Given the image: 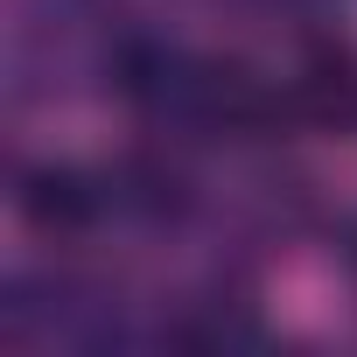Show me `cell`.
<instances>
[{
  "label": "cell",
  "instance_id": "obj_1",
  "mask_svg": "<svg viewBox=\"0 0 357 357\" xmlns=\"http://www.w3.org/2000/svg\"><path fill=\"white\" fill-rule=\"evenodd\" d=\"M22 218L36 238H84L105 218V190L70 161H43L22 175Z\"/></svg>",
  "mask_w": 357,
  "mask_h": 357
},
{
  "label": "cell",
  "instance_id": "obj_3",
  "mask_svg": "<svg viewBox=\"0 0 357 357\" xmlns=\"http://www.w3.org/2000/svg\"><path fill=\"white\" fill-rule=\"evenodd\" d=\"M190 183H183V168L175 161H154V154H140V161H126V175H119V204H133V211H183L190 197H183Z\"/></svg>",
  "mask_w": 357,
  "mask_h": 357
},
{
  "label": "cell",
  "instance_id": "obj_4",
  "mask_svg": "<svg viewBox=\"0 0 357 357\" xmlns=\"http://www.w3.org/2000/svg\"><path fill=\"white\" fill-rule=\"evenodd\" d=\"M350 273H357V238H350Z\"/></svg>",
  "mask_w": 357,
  "mask_h": 357
},
{
  "label": "cell",
  "instance_id": "obj_2",
  "mask_svg": "<svg viewBox=\"0 0 357 357\" xmlns=\"http://www.w3.org/2000/svg\"><path fill=\"white\" fill-rule=\"evenodd\" d=\"M287 105L329 133H350L357 126V50L350 43H308V56L287 84Z\"/></svg>",
  "mask_w": 357,
  "mask_h": 357
}]
</instances>
